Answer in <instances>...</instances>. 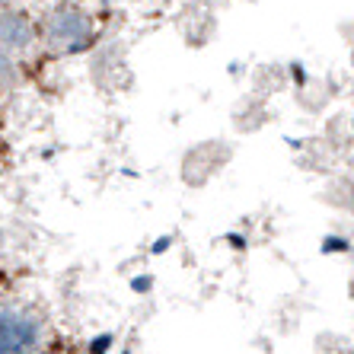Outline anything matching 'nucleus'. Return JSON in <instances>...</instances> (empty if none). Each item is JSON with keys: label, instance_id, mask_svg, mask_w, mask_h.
<instances>
[{"label": "nucleus", "instance_id": "nucleus-1", "mask_svg": "<svg viewBox=\"0 0 354 354\" xmlns=\"http://www.w3.org/2000/svg\"><path fill=\"white\" fill-rule=\"evenodd\" d=\"M41 342V329L32 316L0 310V354H32Z\"/></svg>", "mask_w": 354, "mask_h": 354}, {"label": "nucleus", "instance_id": "nucleus-2", "mask_svg": "<svg viewBox=\"0 0 354 354\" xmlns=\"http://www.w3.org/2000/svg\"><path fill=\"white\" fill-rule=\"evenodd\" d=\"M86 35H90V26L77 13H58L48 26V39L55 48H83Z\"/></svg>", "mask_w": 354, "mask_h": 354}, {"label": "nucleus", "instance_id": "nucleus-3", "mask_svg": "<svg viewBox=\"0 0 354 354\" xmlns=\"http://www.w3.org/2000/svg\"><path fill=\"white\" fill-rule=\"evenodd\" d=\"M32 39V26L26 17H0V41L3 45H26Z\"/></svg>", "mask_w": 354, "mask_h": 354}]
</instances>
